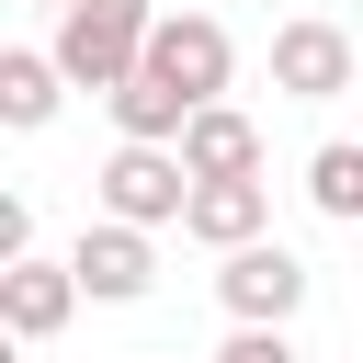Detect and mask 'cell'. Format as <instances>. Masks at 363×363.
Masks as SVG:
<instances>
[{"label": "cell", "mask_w": 363, "mask_h": 363, "mask_svg": "<svg viewBox=\"0 0 363 363\" xmlns=\"http://www.w3.org/2000/svg\"><path fill=\"white\" fill-rule=\"evenodd\" d=\"M306 204H318L329 227H363V147H352V136L306 147Z\"/></svg>", "instance_id": "7c38bea8"}, {"label": "cell", "mask_w": 363, "mask_h": 363, "mask_svg": "<svg viewBox=\"0 0 363 363\" xmlns=\"http://www.w3.org/2000/svg\"><path fill=\"white\" fill-rule=\"evenodd\" d=\"M102 102H113V136H170V147H182V125L204 113V102H193V91L170 79V68H147V57H136V68H125V79L102 91Z\"/></svg>", "instance_id": "9c48e42d"}, {"label": "cell", "mask_w": 363, "mask_h": 363, "mask_svg": "<svg viewBox=\"0 0 363 363\" xmlns=\"http://www.w3.org/2000/svg\"><path fill=\"white\" fill-rule=\"evenodd\" d=\"M45 11H68V0H45Z\"/></svg>", "instance_id": "5bb4252c"}, {"label": "cell", "mask_w": 363, "mask_h": 363, "mask_svg": "<svg viewBox=\"0 0 363 363\" xmlns=\"http://www.w3.org/2000/svg\"><path fill=\"white\" fill-rule=\"evenodd\" d=\"M147 34H159L147 0H68V11H57V68H68L79 91H113V79L147 57Z\"/></svg>", "instance_id": "7a4b0ae2"}, {"label": "cell", "mask_w": 363, "mask_h": 363, "mask_svg": "<svg viewBox=\"0 0 363 363\" xmlns=\"http://www.w3.org/2000/svg\"><path fill=\"white\" fill-rule=\"evenodd\" d=\"M147 238H159V227H125V216H91V227H79L68 261H79L91 306H136V295L159 284V250H147Z\"/></svg>", "instance_id": "52a82bcc"}, {"label": "cell", "mask_w": 363, "mask_h": 363, "mask_svg": "<svg viewBox=\"0 0 363 363\" xmlns=\"http://www.w3.org/2000/svg\"><path fill=\"white\" fill-rule=\"evenodd\" d=\"M352 79H363V57H352V34H340L329 11L272 23V91H284V102H340Z\"/></svg>", "instance_id": "3957f363"}, {"label": "cell", "mask_w": 363, "mask_h": 363, "mask_svg": "<svg viewBox=\"0 0 363 363\" xmlns=\"http://www.w3.org/2000/svg\"><path fill=\"white\" fill-rule=\"evenodd\" d=\"M147 68H170L193 102H227V79H238V45H227V23H216V11H159V34H147Z\"/></svg>", "instance_id": "8992f818"}, {"label": "cell", "mask_w": 363, "mask_h": 363, "mask_svg": "<svg viewBox=\"0 0 363 363\" xmlns=\"http://www.w3.org/2000/svg\"><path fill=\"white\" fill-rule=\"evenodd\" d=\"M216 306L227 318H295L306 306V261L284 250V238H238V250H216Z\"/></svg>", "instance_id": "277c9868"}, {"label": "cell", "mask_w": 363, "mask_h": 363, "mask_svg": "<svg viewBox=\"0 0 363 363\" xmlns=\"http://www.w3.org/2000/svg\"><path fill=\"white\" fill-rule=\"evenodd\" d=\"M216 363H306V352H295L272 318H227V352H216Z\"/></svg>", "instance_id": "4fadbf2b"}, {"label": "cell", "mask_w": 363, "mask_h": 363, "mask_svg": "<svg viewBox=\"0 0 363 363\" xmlns=\"http://www.w3.org/2000/svg\"><path fill=\"white\" fill-rule=\"evenodd\" d=\"M91 204L125 216V227H182V204H193V159H182L170 136H113V159L91 170Z\"/></svg>", "instance_id": "6da1fadb"}, {"label": "cell", "mask_w": 363, "mask_h": 363, "mask_svg": "<svg viewBox=\"0 0 363 363\" xmlns=\"http://www.w3.org/2000/svg\"><path fill=\"white\" fill-rule=\"evenodd\" d=\"M182 159H193V182H238V170H261V125L238 102H204L182 125Z\"/></svg>", "instance_id": "8fae6325"}, {"label": "cell", "mask_w": 363, "mask_h": 363, "mask_svg": "<svg viewBox=\"0 0 363 363\" xmlns=\"http://www.w3.org/2000/svg\"><path fill=\"white\" fill-rule=\"evenodd\" d=\"M261 227H272L261 170H238V182H193V204H182V238H204V250H238V238H261Z\"/></svg>", "instance_id": "30bf717a"}, {"label": "cell", "mask_w": 363, "mask_h": 363, "mask_svg": "<svg viewBox=\"0 0 363 363\" xmlns=\"http://www.w3.org/2000/svg\"><path fill=\"white\" fill-rule=\"evenodd\" d=\"M79 79L57 68V45H0V125L11 136H34V125H57V102H68Z\"/></svg>", "instance_id": "ba28073f"}, {"label": "cell", "mask_w": 363, "mask_h": 363, "mask_svg": "<svg viewBox=\"0 0 363 363\" xmlns=\"http://www.w3.org/2000/svg\"><path fill=\"white\" fill-rule=\"evenodd\" d=\"M79 261H45V250H23V261H0V329L11 340H57L68 318H79Z\"/></svg>", "instance_id": "5b68a950"}]
</instances>
